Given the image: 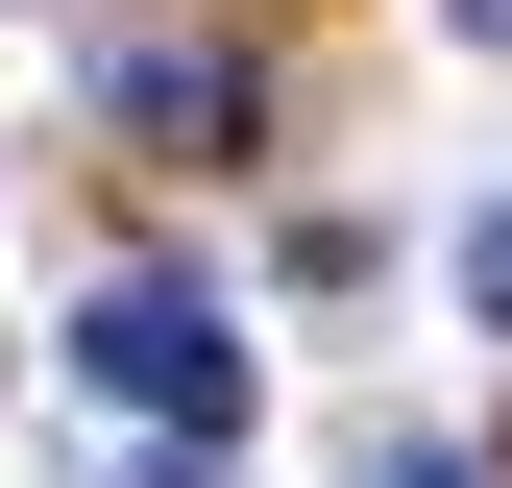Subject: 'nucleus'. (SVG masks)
I'll return each instance as SVG.
<instances>
[{
  "instance_id": "f257e3e1",
  "label": "nucleus",
  "mask_w": 512,
  "mask_h": 488,
  "mask_svg": "<svg viewBox=\"0 0 512 488\" xmlns=\"http://www.w3.org/2000/svg\"><path fill=\"white\" fill-rule=\"evenodd\" d=\"M74 391H98V415H147V440H244V342H220V293H196V269H122L98 318H74Z\"/></svg>"
},
{
  "instance_id": "f03ea898",
  "label": "nucleus",
  "mask_w": 512,
  "mask_h": 488,
  "mask_svg": "<svg viewBox=\"0 0 512 488\" xmlns=\"http://www.w3.org/2000/svg\"><path fill=\"white\" fill-rule=\"evenodd\" d=\"M98 122H122V147H171V171H220L244 122H269V74H244V25H122Z\"/></svg>"
},
{
  "instance_id": "7ed1b4c3",
  "label": "nucleus",
  "mask_w": 512,
  "mask_h": 488,
  "mask_svg": "<svg viewBox=\"0 0 512 488\" xmlns=\"http://www.w3.org/2000/svg\"><path fill=\"white\" fill-rule=\"evenodd\" d=\"M464 293H488V342H512V196H488V244H464Z\"/></svg>"
}]
</instances>
